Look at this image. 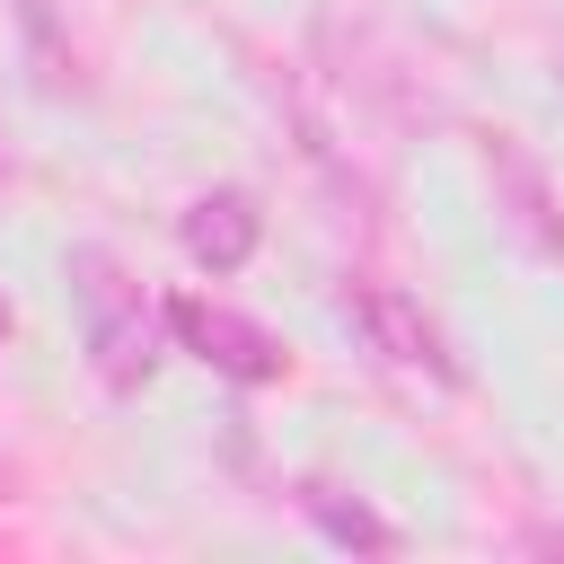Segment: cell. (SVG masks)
I'll return each mask as SVG.
<instances>
[{
    "label": "cell",
    "mask_w": 564,
    "mask_h": 564,
    "mask_svg": "<svg viewBox=\"0 0 564 564\" xmlns=\"http://www.w3.org/2000/svg\"><path fill=\"white\" fill-rule=\"evenodd\" d=\"M70 308H79V344H88V361H97V379L115 388V397H132L141 379H150V361H159V317H150V300H141V282L123 273V256L115 247H70Z\"/></svg>",
    "instance_id": "1"
},
{
    "label": "cell",
    "mask_w": 564,
    "mask_h": 564,
    "mask_svg": "<svg viewBox=\"0 0 564 564\" xmlns=\"http://www.w3.org/2000/svg\"><path fill=\"white\" fill-rule=\"evenodd\" d=\"M0 335H9V308H0Z\"/></svg>",
    "instance_id": "8"
},
{
    "label": "cell",
    "mask_w": 564,
    "mask_h": 564,
    "mask_svg": "<svg viewBox=\"0 0 564 564\" xmlns=\"http://www.w3.org/2000/svg\"><path fill=\"white\" fill-rule=\"evenodd\" d=\"M176 238H185V256H194L203 273H238V264L256 256V238H264V212H256L247 185H212V194L185 203Z\"/></svg>",
    "instance_id": "4"
},
{
    "label": "cell",
    "mask_w": 564,
    "mask_h": 564,
    "mask_svg": "<svg viewBox=\"0 0 564 564\" xmlns=\"http://www.w3.org/2000/svg\"><path fill=\"white\" fill-rule=\"evenodd\" d=\"M9 494H18V476H9V467H0V502H9Z\"/></svg>",
    "instance_id": "7"
},
{
    "label": "cell",
    "mask_w": 564,
    "mask_h": 564,
    "mask_svg": "<svg viewBox=\"0 0 564 564\" xmlns=\"http://www.w3.org/2000/svg\"><path fill=\"white\" fill-rule=\"evenodd\" d=\"M344 317L361 326V344H370V352H388V361H405V370L449 379V352H441L432 317H423V308H414L397 282H352V291H344Z\"/></svg>",
    "instance_id": "3"
},
{
    "label": "cell",
    "mask_w": 564,
    "mask_h": 564,
    "mask_svg": "<svg viewBox=\"0 0 564 564\" xmlns=\"http://www.w3.org/2000/svg\"><path fill=\"white\" fill-rule=\"evenodd\" d=\"M167 335H176L194 361H212L220 379H238V388H264V379H282V370H291V352H282V335H273V326H256L247 308L203 300V291H176V300H167Z\"/></svg>",
    "instance_id": "2"
},
{
    "label": "cell",
    "mask_w": 564,
    "mask_h": 564,
    "mask_svg": "<svg viewBox=\"0 0 564 564\" xmlns=\"http://www.w3.org/2000/svg\"><path fill=\"white\" fill-rule=\"evenodd\" d=\"M300 502H308V520H317L326 538H344V546H370V555H379V546H397V529H388L379 511H361V502H335L326 485H308Z\"/></svg>",
    "instance_id": "6"
},
{
    "label": "cell",
    "mask_w": 564,
    "mask_h": 564,
    "mask_svg": "<svg viewBox=\"0 0 564 564\" xmlns=\"http://www.w3.org/2000/svg\"><path fill=\"white\" fill-rule=\"evenodd\" d=\"M485 185H494V212L529 238V247H546V256H564V212H555V194H546V176H538V159L520 150V141H485Z\"/></svg>",
    "instance_id": "5"
}]
</instances>
